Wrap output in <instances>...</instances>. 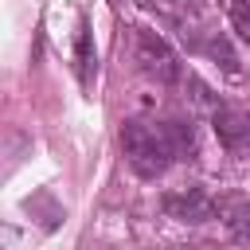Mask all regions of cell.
I'll list each match as a JSON object with an SVG mask.
<instances>
[{"label":"cell","instance_id":"1","mask_svg":"<svg viewBox=\"0 0 250 250\" xmlns=\"http://www.w3.org/2000/svg\"><path fill=\"white\" fill-rule=\"evenodd\" d=\"M121 152L141 180H156L176 160H188L195 152V129L184 117H164V121L125 117L121 121Z\"/></svg>","mask_w":250,"mask_h":250},{"label":"cell","instance_id":"2","mask_svg":"<svg viewBox=\"0 0 250 250\" xmlns=\"http://www.w3.org/2000/svg\"><path fill=\"white\" fill-rule=\"evenodd\" d=\"M133 62L156 86H176L184 78V66L176 59V51L164 43V35H156L148 27H133Z\"/></svg>","mask_w":250,"mask_h":250},{"label":"cell","instance_id":"3","mask_svg":"<svg viewBox=\"0 0 250 250\" xmlns=\"http://www.w3.org/2000/svg\"><path fill=\"white\" fill-rule=\"evenodd\" d=\"M160 207L164 215L180 219V223H207L219 215V199L207 195L203 188H176V191H164L160 195Z\"/></svg>","mask_w":250,"mask_h":250},{"label":"cell","instance_id":"4","mask_svg":"<svg viewBox=\"0 0 250 250\" xmlns=\"http://www.w3.org/2000/svg\"><path fill=\"white\" fill-rule=\"evenodd\" d=\"M211 125H215L219 145L230 156H250V109H227V105H219L211 113Z\"/></svg>","mask_w":250,"mask_h":250},{"label":"cell","instance_id":"5","mask_svg":"<svg viewBox=\"0 0 250 250\" xmlns=\"http://www.w3.org/2000/svg\"><path fill=\"white\" fill-rule=\"evenodd\" d=\"M219 219H223L242 242H250V203H246V199H238V195L219 199Z\"/></svg>","mask_w":250,"mask_h":250},{"label":"cell","instance_id":"6","mask_svg":"<svg viewBox=\"0 0 250 250\" xmlns=\"http://www.w3.org/2000/svg\"><path fill=\"white\" fill-rule=\"evenodd\" d=\"M90 66H94V59H90V31L82 27L78 31V74H82V82H90Z\"/></svg>","mask_w":250,"mask_h":250},{"label":"cell","instance_id":"7","mask_svg":"<svg viewBox=\"0 0 250 250\" xmlns=\"http://www.w3.org/2000/svg\"><path fill=\"white\" fill-rule=\"evenodd\" d=\"M227 8H230V20H250V0H227Z\"/></svg>","mask_w":250,"mask_h":250},{"label":"cell","instance_id":"8","mask_svg":"<svg viewBox=\"0 0 250 250\" xmlns=\"http://www.w3.org/2000/svg\"><path fill=\"white\" fill-rule=\"evenodd\" d=\"M234 31L242 35V43H250V20H242V16H238V20H234Z\"/></svg>","mask_w":250,"mask_h":250}]
</instances>
